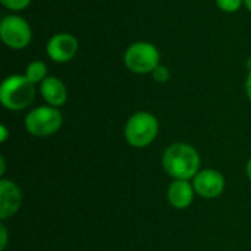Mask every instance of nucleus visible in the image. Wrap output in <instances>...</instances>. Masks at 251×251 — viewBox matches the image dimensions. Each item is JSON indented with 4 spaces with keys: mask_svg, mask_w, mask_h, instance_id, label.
<instances>
[{
    "mask_svg": "<svg viewBox=\"0 0 251 251\" xmlns=\"http://www.w3.org/2000/svg\"><path fill=\"white\" fill-rule=\"evenodd\" d=\"M78 38L71 32H57L46 44V53L54 63H68L78 53Z\"/></svg>",
    "mask_w": 251,
    "mask_h": 251,
    "instance_id": "0eeeda50",
    "label": "nucleus"
},
{
    "mask_svg": "<svg viewBox=\"0 0 251 251\" xmlns=\"http://www.w3.org/2000/svg\"><path fill=\"white\" fill-rule=\"evenodd\" d=\"M194 194H196V190L193 184L184 179H174L169 184L168 193H166L169 204L178 210H184L190 207L194 200Z\"/></svg>",
    "mask_w": 251,
    "mask_h": 251,
    "instance_id": "9b49d317",
    "label": "nucleus"
},
{
    "mask_svg": "<svg viewBox=\"0 0 251 251\" xmlns=\"http://www.w3.org/2000/svg\"><path fill=\"white\" fill-rule=\"evenodd\" d=\"M246 174H247V178L250 179V182H251V157L249 159L247 165H246Z\"/></svg>",
    "mask_w": 251,
    "mask_h": 251,
    "instance_id": "aec40b11",
    "label": "nucleus"
},
{
    "mask_svg": "<svg viewBox=\"0 0 251 251\" xmlns=\"http://www.w3.org/2000/svg\"><path fill=\"white\" fill-rule=\"evenodd\" d=\"M40 94L43 100L53 107H62L68 100V88L65 82L53 75H49L41 84H40Z\"/></svg>",
    "mask_w": 251,
    "mask_h": 251,
    "instance_id": "9d476101",
    "label": "nucleus"
},
{
    "mask_svg": "<svg viewBox=\"0 0 251 251\" xmlns=\"http://www.w3.org/2000/svg\"><path fill=\"white\" fill-rule=\"evenodd\" d=\"M193 187L200 197L216 199L225 190V178L216 169H201L193 178Z\"/></svg>",
    "mask_w": 251,
    "mask_h": 251,
    "instance_id": "6e6552de",
    "label": "nucleus"
},
{
    "mask_svg": "<svg viewBox=\"0 0 251 251\" xmlns=\"http://www.w3.org/2000/svg\"><path fill=\"white\" fill-rule=\"evenodd\" d=\"M215 3L225 13H235L244 6V0H215Z\"/></svg>",
    "mask_w": 251,
    "mask_h": 251,
    "instance_id": "ddd939ff",
    "label": "nucleus"
},
{
    "mask_svg": "<svg viewBox=\"0 0 251 251\" xmlns=\"http://www.w3.org/2000/svg\"><path fill=\"white\" fill-rule=\"evenodd\" d=\"M151 78L157 82V84H165L171 79V71L168 66L165 65H159L153 72H151Z\"/></svg>",
    "mask_w": 251,
    "mask_h": 251,
    "instance_id": "4468645a",
    "label": "nucleus"
},
{
    "mask_svg": "<svg viewBox=\"0 0 251 251\" xmlns=\"http://www.w3.org/2000/svg\"><path fill=\"white\" fill-rule=\"evenodd\" d=\"M244 6L247 7V10L251 13V0H244Z\"/></svg>",
    "mask_w": 251,
    "mask_h": 251,
    "instance_id": "412c9836",
    "label": "nucleus"
},
{
    "mask_svg": "<svg viewBox=\"0 0 251 251\" xmlns=\"http://www.w3.org/2000/svg\"><path fill=\"white\" fill-rule=\"evenodd\" d=\"M1 6L12 12H21L31 4V0H0Z\"/></svg>",
    "mask_w": 251,
    "mask_h": 251,
    "instance_id": "2eb2a0df",
    "label": "nucleus"
},
{
    "mask_svg": "<svg viewBox=\"0 0 251 251\" xmlns=\"http://www.w3.org/2000/svg\"><path fill=\"white\" fill-rule=\"evenodd\" d=\"M25 128L34 137H51L54 135L63 124V116L57 107L53 106H38L29 110L25 116Z\"/></svg>",
    "mask_w": 251,
    "mask_h": 251,
    "instance_id": "39448f33",
    "label": "nucleus"
},
{
    "mask_svg": "<svg viewBox=\"0 0 251 251\" xmlns=\"http://www.w3.org/2000/svg\"><path fill=\"white\" fill-rule=\"evenodd\" d=\"M7 138H9V129H7L4 125H1V126H0V141H1V143H6Z\"/></svg>",
    "mask_w": 251,
    "mask_h": 251,
    "instance_id": "a211bd4d",
    "label": "nucleus"
},
{
    "mask_svg": "<svg viewBox=\"0 0 251 251\" xmlns=\"http://www.w3.org/2000/svg\"><path fill=\"white\" fill-rule=\"evenodd\" d=\"M6 172V162H4V157L1 156L0 157V176H3Z\"/></svg>",
    "mask_w": 251,
    "mask_h": 251,
    "instance_id": "6ab92c4d",
    "label": "nucleus"
},
{
    "mask_svg": "<svg viewBox=\"0 0 251 251\" xmlns=\"http://www.w3.org/2000/svg\"><path fill=\"white\" fill-rule=\"evenodd\" d=\"M35 99V84L25 75L13 74L3 79L0 85V103L4 109L19 112L32 104Z\"/></svg>",
    "mask_w": 251,
    "mask_h": 251,
    "instance_id": "f03ea898",
    "label": "nucleus"
},
{
    "mask_svg": "<svg viewBox=\"0 0 251 251\" xmlns=\"http://www.w3.org/2000/svg\"><path fill=\"white\" fill-rule=\"evenodd\" d=\"M0 38L7 49L24 50L32 40V28L25 18L12 13L0 22Z\"/></svg>",
    "mask_w": 251,
    "mask_h": 251,
    "instance_id": "423d86ee",
    "label": "nucleus"
},
{
    "mask_svg": "<svg viewBox=\"0 0 251 251\" xmlns=\"http://www.w3.org/2000/svg\"><path fill=\"white\" fill-rule=\"evenodd\" d=\"M162 166L171 178L190 181L200 172L201 159L191 144L174 143L165 150Z\"/></svg>",
    "mask_w": 251,
    "mask_h": 251,
    "instance_id": "f257e3e1",
    "label": "nucleus"
},
{
    "mask_svg": "<svg viewBox=\"0 0 251 251\" xmlns=\"http://www.w3.org/2000/svg\"><path fill=\"white\" fill-rule=\"evenodd\" d=\"M22 204V193L10 179L0 181V219L6 221L18 213Z\"/></svg>",
    "mask_w": 251,
    "mask_h": 251,
    "instance_id": "1a4fd4ad",
    "label": "nucleus"
},
{
    "mask_svg": "<svg viewBox=\"0 0 251 251\" xmlns=\"http://www.w3.org/2000/svg\"><path fill=\"white\" fill-rule=\"evenodd\" d=\"M7 241H9V234H7V228L4 224H0V251L6 250L7 247Z\"/></svg>",
    "mask_w": 251,
    "mask_h": 251,
    "instance_id": "dca6fc26",
    "label": "nucleus"
},
{
    "mask_svg": "<svg viewBox=\"0 0 251 251\" xmlns=\"http://www.w3.org/2000/svg\"><path fill=\"white\" fill-rule=\"evenodd\" d=\"M125 68L137 75H147L160 65V51L150 41H135L124 53Z\"/></svg>",
    "mask_w": 251,
    "mask_h": 251,
    "instance_id": "20e7f679",
    "label": "nucleus"
},
{
    "mask_svg": "<svg viewBox=\"0 0 251 251\" xmlns=\"http://www.w3.org/2000/svg\"><path fill=\"white\" fill-rule=\"evenodd\" d=\"M25 76L32 84H41L49 76L47 63L43 60H32L31 63H28V66L25 69Z\"/></svg>",
    "mask_w": 251,
    "mask_h": 251,
    "instance_id": "f8f14e48",
    "label": "nucleus"
},
{
    "mask_svg": "<svg viewBox=\"0 0 251 251\" xmlns=\"http://www.w3.org/2000/svg\"><path fill=\"white\" fill-rule=\"evenodd\" d=\"M159 134V121L157 118L146 110L135 112L126 121L124 126L125 141L134 149L149 147Z\"/></svg>",
    "mask_w": 251,
    "mask_h": 251,
    "instance_id": "7ed1b4c3",
    "label": "nucleus"
},
{
    "mask_svg": "<svg viewBox=\"0 0 251 251\" xmlns=\"http://www.w3.org/2000/svg\"><path fill=\"white\" fill-rule=\"evenodd\" d=\"M246 94H247V99L251 101V71H249L247 78H246Z\"/></svg>",
    "mask_w": 251,
    "mask_h": 251,
    "instance_id": "f3484780",
    "label": "nucleus"
}]
</instances>
